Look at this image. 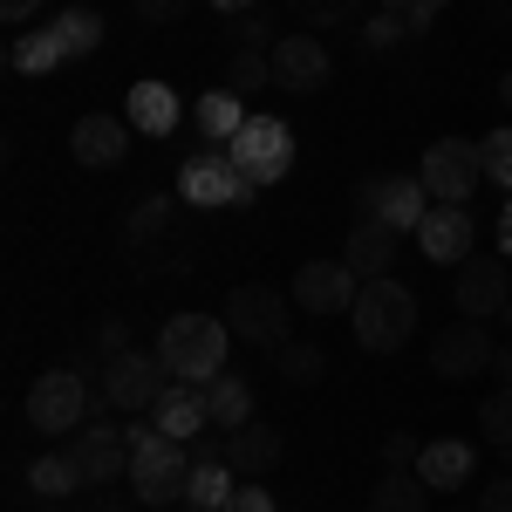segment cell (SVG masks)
Here are the masks:
<instances>
[{
    "mask_svg": "<svg viewBox=\"0 0 512 512\" xmlns=\"http://www.w3.org/2000/svg\"><path fill=\"white\" fill-rule=\"evenodd\" d=\"M233 328L226 315H171L158 328V362L171 369V383H212L226 369Z\"/></svg>",
    "mask_w": 512,
    "mask_h": 512,
    "instance_id": "obj_1",
    "label": "cell"
},
{
    "mask_svg": "<svg viewBox=\"0 0 512 512\" xmlns=\"http://www.w3.org/2000/svg\"><path fill=\"white\" fill-rule=\"evenodd\" d=\"M185 485H192V458H185L178 437H164L158 424L151 431H130V499L137 506H151V512L178 506Z\"/></svg>",
    "mask_w": 512,
    "mask_h": 512,
    "instance_id": "obj_2",
    "label": "cell"
},
{
    "mask_svg": "<svg viewBox=\"0 0 512 512\" xmlns=\"http://www.w3.org/2000/svg\"><path fill=\"white\" fill-rule=\"evenodd\" d=\"M349 321H355V342H362L369 355H396L410 335H417V294H410L403 280H390V274L362 280Z\"/></svg>",
    "mask_w": 512,
    "mask_h": 512,
    "instance_id": "obj_3",
    "label": "cell"
},
{
    "mask_svg": "<svg viewBox=\"0 0 512 512\" xmlns=\"http://www.w3.org/2000/svg\"><path fill=\"white\" fill-rule=\"evenodd\" d=\"M294 315H301L294 294H274V287H260V280H246V287L226 294V328H233V342H246V349L274 355L280 342H294V335H287Z\"/></svg>",
    "mask_w": 512,
    "mask_h": 512,
    "instance_id": "obj_4",
    "label": "cell"
},
{
    "mask_svg": "<svg viewBox=\"0 0 512 512\" xmlns=\"http://www.w3.org/2000/svg\"><path fill=\"white\" fill-rule=\"evenodd\" d=\"M253 178L239 171L226 151H198V158L178 164V198L198 205V212H239V205H253Z\"/></svg>",
    "mask_w": 512,
    "mask_h": 512,
    "instance_id": "obj_5",
    "label": "cell"
},
{
    "mask_svg": "<svg viewBox=\"0 0 512 512\" xmlns=\"http://www.w3.org/2000/svg\"><path fill=\"white\" fill-rule=\"evenodd\" d=\"M82 417H89V383L76 369H41L35 390H28V424L41 437H76Z\"/></svg>",
    "mask_w": 512,
    "mask_h": 512,
    "instance_id": "obj_6",
    "label": "cell"
},
{
    "mask_svg": "<svg viewBox=\"0 0 512 512\" xmlns=\"http://www.w3.org/2000/svg\"><path fill=\"white\" fill-rule=\"evenodd\" d=\"M226 158H233L253 185H280V178L294 171V130L280 117H246V130L226 144Z\"/></svg>",
    "mask_w": 512,
    "mask_h": 512,
    "instance_id": "obj_7",
    "label": "cell"
},
{
    "mask_svg": "<svg viewBox=\"0 0 512 512\" xmlns=\"http://www.w3.org/2000/svg\"><path fill=\"white\" fill-rule=\"evenodd\" d=\"M424 192L437 198V205H465V198L478 192V178H485V158H478L472 137H437L431 151H424Z\"/></svg>",
    "mask_w": 512,
    "mask_h": 512,
    "instance_id": "obj_8",
    "label": "cell"
},
{
    "mask_svg": "<svg viewBox=\"0 0 512 512\" xmlns=\"http://www.w3.org/2000/svg\"><path fill=\"white\" fill-rule=\"evenodd\" d=\"M287 294H294V308H301V315H315V321L321 315H349L355 294H362V274H355L349 260H308V267L294 274Z\"/></svg>",
    "mask_w": 512,
    "mask_h": 512,
    "instance_id": "obj_9",
    "label": "cell"
},
{
    "mask_svg": "<svg viewBox=\"0 0 512 512\" xmlns=\"http://www.w3.org/2000/svg\"><path fill=\"white\" fill-rule=\"evenodd\" d=\"M171 390V369H164L158 355H110L103 362V396L117 403V410H158V396Z\"/></svg>",
    "mask_w": 512,
    "mask_h": 512,
    "instance_id": "obj_10",
    "label": "cell"
},
{
    "mask_svg": "<svg viewBox=\"0 0 512 512\" xmlns=\"http://www.w3.org/2000/svg\"><path fill=\"white\" fill-rule=\"evenodd\" d=\"M492 335H485V321L458 315L451 328H437L431 335V369L444 376V383H465V376H478V369H492Z\"/></svg>",
    "mask_w": 512,
    "mask_h": 512,
    "instance_id": "obj_11",
    "label": "cell"
},
{
    "mask_svg": "<svg viewBox=\"0 0 512 512\" xmlns=\"http://www.w3.org/2000/svg\"><path fill=\"white\" fill-rule=\"evenodd\" d=\"M424 178H369L362 192H355V205H362V219H383L390 233H410L417 239V226H424Z\"/></svg>",
    "mask_w": 512,
    "mask_h": 512,
    "instance_id": "obj_12",
    "label": "cell"
},
{
    "mask_svg": "<svg viewBox=\"0 0 512 512\" xmlns=\"http://www.w3.org/2000/svg\"><path fill=\"white\" fill-rule=\"evenodd\" d=\"M69 458H76L82 478L103 492V485L130 478V431H117V424H82V431L69 437Z\"/></svg>",
    "mask_w": 512,
    "mask_h": 512,
    "instance_id": "obj_13",
    "label": "cell"
},
{
    "mask_svg": "<svg viewBox=\"0 0 512 512\" xmlns=\"http://www.w3.org/2000/svg\"><path fill=\"white\" fill-rule=\"evenodd\" d=\"M472 212L465 205H431L424 212V226H417V246H424V260H437V267H465L472 260Z\"/></svg>",
    "mask_w": 512,
    "mask_h": 512,
    "instance_id": "obj_14",
    "label": "cell"
},
{
    "mask_svg": "<svg viewBox=\"0 0 512 512\" xmlns=\"http://www.w3.org/2000/svg\"><path fill=\"white\" fill-rule=\"evenodd\" d=\"M328 41H315V35H280L274 41V82L280 89H294V96H315L321 82H328Z\"/></svg>",
    "mask_w": 512,
    "mask_h": 512,
    "instance_id": "obj_15",
    "label": "cell"
},
{
    "mask_svg": "<svg viewBox=\"0 0 512 512\" xmlns=\"http://www.w3.org/2000/svg\"><path fill=\"white\" fill-rule=\"evenodd\" d=\"M451 301H458V315H472V321L499 315V308L512 301L506 260H465V267H458V280H451Z\"/></svg>",
    "mask_w": 512,
    "mask_h": 512,
    "instance_id": "obj_16",
    "label": "cell"
},
{
    "mask_svg": "<svg viewBox=\"0 0 512 512\" xmlns=\"http://www.w3.org/2000/svg\"><path fill=\"white\" fill-rule=\"evenodd\" d=\"M69 151H76V164H89V171H110V164H123V151H130V123L89 110V117L69 130Z\"/></svg>",
    "mask_w": 512,
    "mask_h": 512,
    "instance_id": "obj_17",
    "label": "cell"
},
{
    "mask_svg": "<svg viewBox=\"0 0 512 512\" xmlns=\"http://www.w3.org/2000/svg\"><path fill=\"white\" fill-rule=\"evenodd\" d=\"M478 472V451L465 437H431L424 451H417V478L431 485V492H458V485H472Z\"/></svg>",
    "mask_w": 512,
    "mask_h": 512,
    "instance_id": "obj_18",
    "label": "cell"
},
{
    "mask_svg": "<svg viewBox=\"0 0 512 512\" xmlns=\"http://www.w3.org/2000/svg\"><path fill=\"white\" fill-rule=\"evenodd\" d=\"M280 451H287V444H280V431H274V424H260V417H246L239 431H226V465H233L239 478L274 472Z\"/></svg>",
    "mask_w": 512,
    "mask_h": 512,
    "instance_id": "obj_19",
    "label": "cell"
},
{
    "mask_svg": "<svg viewBox=\"0 0 512 512\" xmlns=\"http://www.w3.org/2000/svg\"><path fill=\"white\" fill-rule=\"evenodd\" d=\"M158 431L164 437H178V444H192L205 424H212V410H205V383H171V390L158 396Z\"/></svg>",
    "mask_w": 512,
    "mask_h": 512,
    "instance_id": "obj_20",
    "label": "cell"
},
{
    "mask_svg": "<svg viewBox=\"0 0 512 512\" xmlns=\"http://www.w3.org/2000/svg\"><path fill=\"white\" fill-rule=\"evenodd\" d=\"M396 239L403 233H390L383 219H355V233H349V246H342V260H349L362 280H383L396 267Z\"/></svg>",
    "mask_w": 512,
    "mask_h": 512,
    "instance_id": "obj_21",
    "label": "cell"
},
{
    "mask_svg": "<svg viewBox=\"0 0 512 512\" xmlns=\"http://www.w3.org/2000/svg\"><path fill=\"white\" fill-rule=\"evenodd\" d=\"M246 117H253V110H246L239 89H205V96L192 103V123H198L205 144H233L239 130H246Z\"/></svg>",
    "mask_w": 512,
    "mask_h": 512,
    "instance_id": "obj_22",
    "label": "cell"
},
{
    "mask_svg": "<svg viewBox=\"0 0 512 512\" xmlns=\"http://www.w3.org/2000/svg\"><path fill=\"white\" fill-rule=\"evenodd\" d=\"M123 123L144 130V137H171V130H178V96H171L164 82H137V89L123 96Z\"/></svg>",
    "mask_w": 512,
    "mask_h": 512,
    "instance_id": "obj_23",
    "label": "cell"
},
{
    "mask_svg": "<svg viewBox=\"0 0 512 512\" xmlns=\"http://www.w3.org/2000/svg\"><path fill=\"white\" fill-rule=\"evenodd\" d=\"M233 492H239V472L226 465V458H198L192 485H185V506H192V512H226Z\"/></svg>",
    "mask_w": 512,
    "mask_h": 512,
    "instance_id": "obj_24",
    "label": "cell"
},
{
    "mask_svg": "<svg viewBox=\"0 0 512 512\" xmlns=\"http://www.w3.org/2000/svg\"><path fill=\"white\" fill-rule=\"evenodd\" d=\"M205 410H212V431H239V424L253 417V390H246V376L219 369V376L205 383Z\"/></svg>",
    "mask_w": 512,
    "mask_h": 512,
    "instance_id": "obj_25",
    "label": "cell"
},
{
    "mask_svg": "<svg viewBox=\"0 0 512 512\" xmlns=\"http://www.w3.org/2000/svg\"><path fill=\"white\" fill-rule=\"evenodd\" d=\"M62 62H69V48H62V35H55V28L7 41V69H14V76H48V69H62Z\"/></svg>",
    "mask_w": 512,
    "mask_h": 512,
    "instance_id": "obj_26",
    "label": "cell"
},
{
    "mask_svg": "<svg viewBox=\"0 0 512 512\" xmlns=\"http://www.w3.org/2000/svg\"><path fill=\"white\" fill-rule=\"evenodd\" d=\"M369 512H431V485L417 472H383L369 485Z\"/></svg>",
    "mask_w": 512,
    "mask_h": 512,
    "instance_id": "obj_27",
    "label": "cell"
},
{
    "mask_svg": "<svg viewBox=\"0 0 512 512\" xmlns=\"http://www.w3.org/2000/svg\"><path fill=\"white\" fill-rule=\"evenodd\" d=\"M28 485H35L41 499H69V492L89 485V478H82V465L69 458V451H41L35 465H28Z\"/></svg>",
    "mask_w": 512,
    "mask_h": 512,
    "instance_id": "obj_28",
    "label": "cell"
},
{
    "mask_svg": "<svg viewBox=\"0 0 512 512\" xmlns=\"http://www.w3.org/2000/svg\"><path fill=\"white\" fill-rule=\"evenodd\" d=\"M48 28L62 35V48H69V55H96V48H103V14H96V7H62Z\"/></svg>",
    "mask_w": 512,
    "mask_h": 512,
    "instance_id": "obj_29",
    "label": "cell"
},
{
    "mask_svg": "<svg viewBox=\"0 0 512 512\" xmlns=\"http://www.w3.org/2000/svg\"><path fill=\"white\" fill-rule=\"evenodd\" d=\"M274 369L294 383V390H315L321 369H328V355H321L315 342H280V349H274Z\"/></svg>",
    "mask_w": 512,
    "mask_h": 512,
    "instance_id": "obj_30",
    "label": "cell"
},
{
    "mask_svg": "<svg viewBox=\"0 0 512 512\" xmlns=\"http://www.w3.org/2000/svg\"><path fill=\"white\" fill-rule=\"evenodd\" d=\"M478 437L492 451H512V383H499V390L478 403Z\"/></svg>",
    "mask_w": 512,
    "mask_h": 512,
    "instance_id": "obj_31",
    "label": "cell"
},
{
    "mask_svg": "<svg viewBox=\"0 0 512 512\" xmlns=\"http://www.w3.org/2000/svg\"><path fill=\"white\" fill-rule=\"evenodd\" d=\"M260 82H274V48H233V62H226V89L253 96Z\"/></svg>",
    "mask_w": 512,
    "mask_h": 512,
    "instance_id": "obj_32",
    "label": "cell"
},
{
    "mask_svg": "<svg viewBox=\"0 0 512 512\" xmlns=\"http://www.w3.org/2000/svg\"><path fill=\"white\" fill-rule=\"evenodd\" d=\"M478 158H485V178L512 192V123H499V130H485V137H478Z\"/></svg>",
    "mask_w": 512,
    "mask_h": 512,
    "instance_id": "obj_33",
    "label": "cell"
},
{
    "mask_svg": "<svg viewBox=\"0 0 512 512\" xmlns=\"http://www.w3.org/2000/svg\"><path fill=\"white\" fill-rule=\"evenodd\" d=\"M294 14L308 21V35H321V28H342V21H355V14H362V0H294Z\"/></svg>",
    "mask_w": 512,
    "mask_h": 512,
    "instance_id": "obj_34",
    "label": "cell"
},
{
    "mask_svg": "<svg viewBox=\"0 0 512 512\" xmlns=\"http://www.w3.org/2000/svg\"><path fill=\"white\" fill-rule=\"evenodd\" d=\"M376 7H383V14H396L410 35H424V28H431V21L444 14V7H451V0H376Z\"/></svg>",
    "mask_w": 512,
    "mask_h": 512,
    "instance_id": "obj_35",
    "label": "cell"
},
{
    "mask_svg": "<svg viewBox=\"0 0 512 512\" xmlns=\"http://www.w3.org/2000/svg\"><path fill=\"white\" fill-rule=\"evenodd\" d=\"M403 35H410V28H403L396 14H383V7H376V14H369V28H362V48H376V55H383V48H396Z\"/></svg>",
    "mask_w": 512,
    "mask_h": 512,
    "instance_id": "obj_36",
    "label": "cell"
},
{
    "mask_svg": "<svg viewBox=\"0 0 512 512\" xmlns=\"http://www.w3.org/2000/svg\"><path fill=\"white\" fill-rule=\"evenodd\" d=\"M417 451H424V444H417L410 431L383 437V472H417Z\"/></svg>",
    "mask_w": 512,
    "mask_h": 512,
    "instance_id": "obj_37",
    "label": "cell"
},
{
    "mask_svg": "<svg viewBox=\"0 0 512 512\" xmlns=\"http://www.w3.org/2000/svg\"><path fill=\"white\" fill-rule=\"evenodd\" d=\"M226 512H274V492L260 478H239V492L226 499Z\"/></svg>",
    "mask_w": 512,
    "mask_h": 512,
    "instance_id": "obj_38",
    "label": "cell"
},
{
    "mask_svg": "<svg viewBox=\"0 0 512 512\" xmlns=\"http://www.w3.org/2000/svg\"><path fill=\"white\" fill-rule=\"evenodd\" d=\"M130 239H151V233H164V198H144L137 212H130V226H123Z\"/></svg>",
    "mask_w": 512,
    "mask_h": 512,
    "instance_id": "obj_39",
    "label": "cell"
},
{
    "mask_svg": "<svg viewBox=\"0 0 512 512\" xmlns=\"http://www.w3.org/2000/svg\"><path fill=\"white\" fill-rule=\"evenodd\" d=\"M130 7H137V21H185V14H192V0H130Z\"/></svg>",
    "mask_w": 512,
    "mask_h": 512,
    "instance_id": "obj_40",
    "label": "cell"
},
{
    "mask_svg": "<svg viewBox=\"0 0 512 512\" xmlns=\"http://www.w3.org/2000/svg\"><path fill=\"white\" fill-rule=\"evenodd\" d=\"M260 41H274V28L253 21V14H239V21H233V48H260Z\"/></svg>",
    "mask_w": 512,
    "mask_h": 512,
    "instance_id": "obj_41",
    "label": "cell"
},
{
    "mask_svg": "<svg viewBox=\"0 0 512 512\" xmlns=\"http://www.w3.org/2000/svg\"><path fill=\"white\" fill-rule=\"evenodd\" d=\"M96 349H103V355H130V328H123V321L110 315L103 328H96Z\"/></svg>",
    "mask_w": 512,
    "mask_h": 512,
    "instance_id": "obj_42",
    "label": "cell"
},
{
    "mask_svg": "<svg viewBox=\"0 0 512 512\" xmlns=\"http://www.w3.org/2000/svg\"><path fill=\"white\" fill-rule=\"evenodd\" d=\"M478 512H512V472H506V478H492V485L478 492Z\"/></svg>",
    "mask_w": 512,
    "mask_h": 512,
    "instance_id": "obj_43",
    "label": "cell"
},
{
    "mask_svg": "<svg viewBox=\"0 0 512 512\" xmlns=\"http://www.w3.org/2000/svg\"><path fill=\"white\" fill-rule=\"evenodd\" d=\"M35 7H41V0H0V21H7V28H21Z\"/></svg>",
    "mask_w": 512,
    "mask_h": 512,
    "instance_id": "obj_44",
    "label": "cell"
},
{
    "mask_svg": "<svg viewBox=\"0 0 512 512\" xmlns=\"http://www.w3.org/2000/svg\"><path fill=\"white\" fill-rule=\"evenodd\" d=\"M205 7H219V14H233V21H239V14H253L260 0H205Z\"/></svg>",
    "mask_w": 512,
    "mask_h": 512,
    "instance_id": "obj_45",
    "label": "cell"
},
{
    "mask_svg": "<svg viewBox=\"0 0 512 512\" xmlns=\"http://www.w3.org/2000/svg\"><path fill=\"white\" fill-rule=\"evenodd\" d=\"M499 253L512 260V198H506V212H499Z\"/></svg>",
    "mask_w": 512,
    "mask_h": 512,
    "instance_id": "obj_46",
    "label": "cell"
},
{
    "mask_svg": "<svg viewBox=\"0 0 512 512\" xmlns=\"http://www.w3.org/2000/svg\"><path fill=\"white\" fill-rule=\"evenodd\" d=\"M492 376H499V383H512V349H499V355H492Z\"/></svg>",
    "mask_w": 512,
    "mask_h": 512,
    "instance_id": "obj_47",
    "label": "cell"
},
{
    "mask_svg": "<svg viewBox=\"0 0 512 512\" xmlns=\"http://www.w3.org/2000/svg\"><path fill=\"white\" fill-rule=\"evenodd\" d=\"M499 103H506V117H512V69L499 76Z\"/></svg>",
    "mask_w": 512,
    "mask_h": 512,
    "instance_id": "obj_48",
    "label": "cell"
},
{
    "mask_svg": "<svg viewBox=\"0 0 512 512\" xmlns=\"http://www.w3.org/2000/svg\"><path fill=\"white\" fill-rule=\"evenodd\" d=\"M451 512H458V506H451Z\"/></svg>",
    "mask_w": 512,
    "mask_h": 512,
    "instance_id": "obj_49",
    "label": "cell"
}]
</instances>
